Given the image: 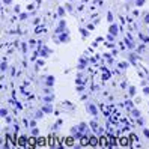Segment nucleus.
<instances>
[{
	"label": "nucleus",
	"instance_id": "obj_2",
	"mask_svg": "<svg viewBox=\"0 0 149 149\" xmlns=\"http://www.w3.org/2000/svg\"><path fill=\"white\" fill-rule=\"evenodd\" d=\"M45 143H47V140L41 137V139H38V143H36V145H38V146H45Z\"/></svg>",
	"mask_w": 149,
	"mask_h": 149
},
{
	"label": "nucleus",
	"instance_id": "obj_5",
	"mask_svg": "<svg viewBox=\"0 0 149 149\" xmlns=\"http://www.w3.org/2000/svg\"><path fill=\"white\" fill-rule=\"evenodd\" d=\"M65 143H66L68 146H71V145H72V137H68V139H65Z\"/></svg>",
	"mask_w": 149,
	"mask_h": 149
},
{
	"label": "nucleus",
	"instance_id": "obj_7",
	"mask_svg": "<svg viewBox=\"0 0 149 149\" xmlns=\"http://www.w3.org/2000/svg\"><path fill=\"white\" fill-rule=\"evenodd\" d=\"M87 142H89V139H86V137H83V139H81V143H83V145H89Z\"/></svg>",
	"mask_w": 149,
	"mask_h": 149
},
{
	"label": "nucleus",
	"instance_id": "obj_4",
	"mask_svg": "<svg viewBox=\"0 0 149 149\" xmlns=\"http://www.w3.org/2000/svg\"><path fill=\"white\" fill-rule=\"evenodd\" d=\"M128 143H130V140H128V139H125V137H124V139H120V145H122V146H127Z\"/></svg>",
	"mask_w": 149,
	"mask_h": 149
},
{
	"label": "nucleus",
	"instance_id": "obj_1",
	"mask_svg": "<svg viewBox=\"0 0 149 149\" xmlns=\"http://www.w3.org/2000/svg\"><path fill=\"white\" fill-rule=\"evenodd\" d=\"M89 145H91V146H96V145H98V140H96V137H91V139H89Z\"/></svg>",
	"mask_w": 149,
	"mask_h": 149
},
{
	"label": "nucleus",
	"instance_id": "obj_3",
	"mask_svg": "<svg viewBox=\"0 0 149 149\" xmlns=\"http://www.w3.org/2000/svg\"><path fill=\"white\" fill-rule=\"evenodd\" d=\"M100 145H101V146H107V139H106V137L100 139Z\"/></svg>",
	"mask_w": 149,
	"mask_h": 149
},
{
	"label": "nucleus",
	"instance_id": "obj_8",
	"mask_svg": "<svg viewBox=\"0 0 149 149\" xmlns=\"http://www.w3.org/2000/svg\"><path fill=\"white\" fill-rule=\"evenodd\" d=\"M24 142H26V139H24V137H21V139H20V143H18V145L24 146Z\"/></svg>",
	"mask_w": 149,
	"mask_h": 149
},
{
	"label": "nucleus",
	"instance_id": "obj_6",
	"mask_svg": "<svg viewBox=\"0 0 149 149\" xmlns=\"http://www.w3.org/2000/svg\"><path fill=\"white\" fill-rule=\"evenodd\" d=\"M36 143H38V140H35V139H29V145H30V146H35Z\"/></svg>",
	"mask_w": 149,
	"mask_h": 149
}]
</instances>
